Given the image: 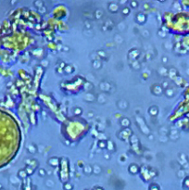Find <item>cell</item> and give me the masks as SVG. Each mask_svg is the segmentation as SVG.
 I'll use <instances>...</instances> for the list:
<instances>
[{"mask_svg": "<svg viewBox=\"0 0 189 190\" xmlns=\"http://www.w3.org/2000/svg\"><path fill=\"white\" fill-rule=\"evenodd\" d=\"M12 118L7 115L3 110H0V167L4 166L11 159V143L9 140L10 136L16 135L15 134H10L9 131L14 130L12 127Z\"/></svg>", "mask_w": 189, "mask_h": 190, "instance_id": "cell-1", "label": "cell"}, {"mask_svg": "<svg viewBox=\"0 0 189 190\" xmlns=\"http://www.w3.org/2000/svg\"><path fill=\"white\" fill-rule=\"evenodd\" d=\"M98 189H99V190H103V189H101V188H98Z\"/></svg>", "mask_w": 189, "mask_h": 190, "instance_id": "cell-2", "label": "cell"}]
</instances>
